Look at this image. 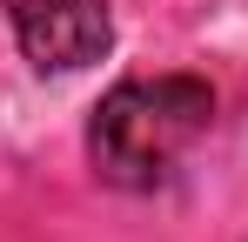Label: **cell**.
Returning a JSON list of instances; mask_svg holds the SVG:
<instances>
[{"label":"cell","mask_w":248,"mask_h":242,"mask_svg":"<svg viewBox=\"0 0 248 242\" xmlns=\"http://www.w3.org/2000/svg\"><path fill=\"white\" fill-rule=\"evenodd\" d=\"M208 121H215V87L195 74L121 81L101 94L87 121V161L114 189H161Z\"/></svg>","instance_id":"cell-1"},{"label":"cell","mask_w":248,"mask_h":242,"mask_svg":"<svg viewBox=\"0 0 248 242\" xmlns=\"http://www.w3.org/2000/svg\"><path fill=\"white\" fill-rule=\"evenodd\" d=\"M7 27L41 74H74L108 54L114 14L108 0H7Z\"/></svg>","instance_id":"cell-2"}]
</instances>
